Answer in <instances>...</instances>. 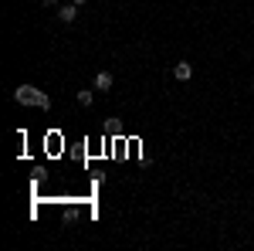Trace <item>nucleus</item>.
Here are the masks:
<instances>
[{"label":"nucleus","mask_w":254,"mask_h":251,"mask_svg":"<svg viewBox=\"0 0 254 251\" xmlns=\"http://www.w3.org/2000/svg\"><path fill=\"white\" fill-rule=\"evenodd\" d=\"M14 102H20V105H38V109H51V95L48 92H38L34 85H20V88H14Z\"/></svg>","instance_id":"nucleus-1"},{"label":"nucleus","mask_w":254,"mask_h":251,"mask_svg":"<svg viewBox=\"0 0 254 251\" xmlns=\"http://www.w3.org/2000/svg\"><path fill=\"white\" fill-rule=\"evenodd\" d=\"M112 85H116L112 72H98V75H95V82H92V88H95V92H109Z\"/></svg>","instance_id":"nucleus-2"},{"label":"nucleus","mask_w":254,"mask_h":251,"mask_svg":"<svg viewBox=\"0 0 254 251\" xmlns=\"http://www.w3.org/2000/svg\"><path fill=\"white\" fill-rule=\"evenodd\" d=\"M173 78H176V82H190V78H193V65H190V61L173 65Z\"/></svg>","instance_id":"nucleus-3"},{"label":"nucleus","mask_w":254,"mask_h":251,"mask_svg":"<svg viewBox=\"0 0 254 251\" xmlns=\"http://www.w3.org/2000/svg\"><path fill=\"white\" fill-rule=\"evenodd\" d=\"M58 17L64 20V24H75V17H78V3H61V7H58Z\"/></svg>","instance_id":"nucleus-4"},{"label":"nucleus","mask_w":254,"mask_h":251,"mask_svg":"<svg viewBox=\"0 0 254 251\" xmlns=\"http://www.w3.org/2000/svg\"><path fill=\"white\" fill-rule=\"evenodd\" d=\"M75 98H78L81 109H88V105L95 102V88H81V92H75Z\"/></svg>","instance_id":"nucleus-5"},{"label":"nucleus","mask_w":254,"mask_h":251,"mask_svg":"<svg viewBox=\"0 0 254 251\" xmlns=\"http://www.w3.org/2000/svg\"><path fill=\"white\" fill-rule=\"evenodd\" d=\"M61 0H44V7H58Z\"/></svg>","instance_id":"nucleus-6"},{"label":"nucleus","mask_w":254,"mask_h":251,"mask_svg":"<svg viewBox=\"0 0 254 251\" xmlns=\"http://www.w3.org/2000/svg\"><path fill=\"white\" fill-rule=\"evenodd\" d=\"M71 3H78V7H85V3H88V0H71Z\"/></svg>","instance_id":"nucleus-7"},{"label":"nucleus","mask_w":254,"mask_h":251,"mask_svg":"<svg viewBox=\"0 0 254 251\" xmlns=\"http://www.w3.org/2000/svg\"><path fill=\"white\" fill-rule=\"evenodd\" d=\"M251 95H254V82H251Z\"/></svg>","instance_id":"nucleus-8"}]
</instances>
